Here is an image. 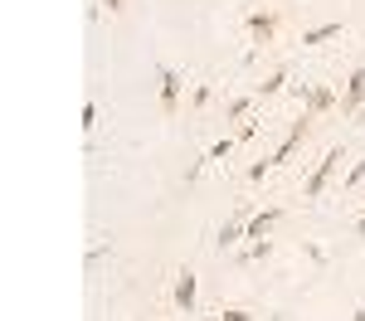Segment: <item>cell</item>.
Segmentation results:
<instances>
[{
	"instance_id": "9c48e42d",
	"label": "cell",
	"mask_w": 365,
	"mask_h": 321,
	"mask_svg": "<svg viewBox=\"0 0 365 321\" xmlns=\"http://www.w3.org/2000/svg\"><path fill=\"white\" fill-rule=\"evenodd\" d=\"M278 219H282V209H278V204H268V209H258V214L249 219V238H253V243H263L268 233L278 229Z\"/></svg>"
},
{
	"instance_id": "44dd1931",
	"label": "cell",
	"mask_w": 365,
	"mask_h": 321,
	"mask_svg": "<svg viewBox=\"0 0 365 321\" xmlns=\"http://www.w3.org/2000/svg\"><path fill=\"white\" fill-rule=\"evenodd\" d=\"M361 219H365V214H361Z\"/></svg>"
},
{
	"instance_id": "30bf717a",
	"label": "cell",
	"mask_w": 365,
	"mask_h": 321,
	"mask_svg": "<svg viewBox=\"0 0 365 321\" xmlns=\"http://www.w3.org/2000/svg\"><path fill=\"white\" fill-rule=\"evenodd\" d=\"M253 107H258V93H244V98L225 102V127H234V122H249Z\"/></svg>"
},
{
	"instance_id": "9a60e30c",
	"label": "cell",
	"mask_w": 365,
	"mask_h": 321,
	"mask_svg": "<svg viewBox=\"0 0 365 321\" xmlns=\"http://www.w3.org/2000/svg\"><path fill=\"white\" fill-rule=\"evenodd\" d=\"M210 102V83H195V93H190V107H205Z\"/></svg>"
},
{
	"instance_id": "d6986e66",
	"label": "cell",
	"mask_w": 365,
	"mask_h": 321,
	"mask_svg": "<svg viewBox=\"0 0 365 321\" xmlns=\"http://www.w3.org/2000/svg\"><path fill=\"white\" fill-rule=\"evenodd\" d=\"M268 321H282V317H268Z\"/></svg>"
},
{
	"instance_id": "8fae6325",
	"label": "cell",
	"mask_w": 365,
	"mask_h": 321,
	"mask_svg": "<svg viewBox=\"0 0 365 321\" xmlns=\"http://www.w3.org/2000/svg\"><path fill=\"white\" fill-rule=\"evenodd\" d=\"M341 20H327V25H312V29H302V44H327V39H341Z\"/></svg>"
},
{
	"instance_id": "5b68a950",
	"label": "cell",
	"mask_w": 365,
	"mask_h": 321,
	"mask_svg": "<svg viewBox=\"0 0 365 321\" xmlns=\"http://www.w3.org/2000/svg\"><path fill=\"white\" fill-rule=\"evenodd\" d=\"M278 29H282V10H249V39L258 49L278 44Z\"/></svg>"
},
{
	"instance_id": "3957f363",
	"label": "cell",
	"mask_w": 365,
	"mask_h": 321,
	"mask_svg": "<svg viewBox=\"0 0 365 321\" xmlns=\"http://www.w3.org/2000/svg\"><path fill=\"white\" fill-rule=\"evenodd\" d=\"M312 127H317V117H312V112H297V122L287 127V137L278 142V151L268 156V166H282V161H292V156H297V146L312 137Z\"/></svg>"
},
{
	"instance_id": "8992f818",
	"label": "cell",
	"mask_w": 365,
	"mask_h": 321,
	"mask_svg": "<svg viewBox=\"0 0 365 321\" xmlns=\"http://www.w3.org/2000/svg\"><path fill=\"white\" fill-rule=\"evenodd\" d=\"M361 107H365V63L351 68L341 83V117H361Z\"/></svg>"
},
{
	"instance_id": "7a4b0ae2",
	"label": "cell",
	"mask_w": 365,
	"mask_h": 321,
	"mask_svg": "<svg viewBox=\"0 0 365 321\" xmlns=\"http://www.w3.org/2000/svg\"><path fill=\"white\" fill-rule=\"evenodd\" d=\"M297 102H302V112H312L317 122H322V117L341 112V88H331V83H297Z\"/></svg>"
},
{
	"instance_id": "5bb4252c",
	"label": "cell",
	"mask_w": 365,
	"mask_h": 321,
	"mask_svg": "<svg viewBox=\"0 0 365 321\" xmlns=\"http://www.w3.org/2000/svg\"><path fill=\"white\" fill-rule=\"evenodd\" d=\"M220 321H253V312H244V307H220Z\"/></svg>"
},
{
	"instance_id": "277c9868",
	"label": "cell",
	"mask_w": 365,
	"mask_h": 321,
	"mask_svg": "<svg viewBox=\"0 0 365 321\" xmlns=\"http://www.w3.org/2000/svg\"><path fill=\"white\" fill-rule=\"evenodd\" d=\"M156 83H161V117H175L185 98V73H175L170 63H156Z\"/></svg>"
},
{
	"instance_id": "52a82bcc",
	"label": "cell",
	"mask_w": 365,
	"mask_h": 321,
	"mask_svg": "<svg viewBox=\"0 0 365 321\" xmlns=\"http://www.w3.org/2000/svg\"><path fill=\"white\" fill-rule=\"evenodd\" d=\"M170 302H175V312H195V302H200V278L190 273V268H180L175 273V288H170Z\"/></svg>"
},
{
	"instance_id": "e0dca14e",
	"label": "cell",
	"mask_w": 365,
	"mask_h": 321,
	"mask_svg": "<svg viewBox=\"0 0 365 321\" xmlns=\"http://www.w3.org/2000/svg\"><path fill=\"white\" fill-rule=\"evenodd\" d=\"M103 5H108V10H113V15H117V10H122V0H103Z\"/></svg>"
},
{
	"instance_id": "ffe728a7",
	"label": "cell",
	"mask_w": 365,
	"mask_h": 321,
	"mask_svg": "<svg viewBox=\"0 0 365 321\" xmlns=\"http://www.w3.org/2000/svg\"><path fill=\"white\" fill-rule=\"evenodd\" d=\"M361 122H365V107H361Z\"/></svg>"
},
{
	"instance_id": "4fadbf2b",
	"label": "cell",
	"mask_w": 365,
	"mask_h": 321,
	"mask_svg": "<svg viewBox=\"0 0 365 321\" xmlns=\"http://www.w3.org/2000/svg\"><path fill=\"white\" fill-rule=\"evenodd\" d=\"M361 185H365V156L356 161V166H351V171H346V180H341V190H361Z\"/></svg>"
},
{
	"instance_id": "2e32d148",
	"label": "cell",
	"mask_w": 365,
	"mask_h": 321,
	"mask_svg": "<svg viewBox=\"0 0 365 321\" xmlns=\"http://www.w3.org/2000/svg\"><path fill=\"white\" fill-rule=\"evenodd\" d=\"M98 127V102H83V132Z\"/></svg>"
},
{
	"instance_id": "7c38bea8",
	"label": "cell",
	"mask_w": 365,
	"mask_h": 321,
	"mask_svg": "<svg viewBox=\"0 0 365 321\" xmlns=\"http://www.w3.org/2000/svg\"><path fill=\"white\" fill-rule=\"evenodd\" d=\"M282 88H287V68H273V73H268L263 83L253 88V93H258V102H263V98H278Z\"/></svg>"
},
{
	"instance_id": "ac0fdd59",
	"label": "cell",
	"mask_w": 365,
	"mask_h": 321,
	"mask_svg": "<svg viewBox=\"0 0 365 321\" xmlns=\"http://www.w3.org/2000/svg\"><path fill=\"white\" fill-rule=\"evenodd\" d=\"M351 321H365V307H356V317H351Z\"/></svg>"
},
{
	"instance_id": "6da1fadb",
	"label": "cell",
	"mask_w": 365,
	"mask_h": 321,
	"mask_svg": "<svg viewBox=\"0 0 365 321\" xmlns=\"http://www.w3.org/2000/svg\"><path fill=\"white\" fill-rule=\"evenodd\" d=\"M341 161H346V151L341 146H327V156L312 166V175L302 180V200H322L327 190H331V180L341 175Z\"/></svg>"
},
{
	"instance_id": "ba28073f",
	"label": "cell",
	"mask_w": 365,
	"mask_h": 321,
	"mask_svg": "<svg viewBox=\"0 0 365 321\" xmlns=\"http://www.w3.org/2000/svg\"><path fill=\"white\" fill-rule=\"evenodd\" d=\"M249 219H253V209H249V204H239L225 224H220V238H215V243H220V248H234L239 238H249Z\"/></svg>"
}]
</instances>
